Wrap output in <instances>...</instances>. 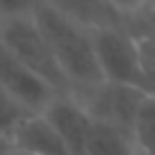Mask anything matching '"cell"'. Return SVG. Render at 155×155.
<instances>
[{"label": "cell", "mask_w": 155, "mask_h": 155, "mask_svg": "<svg viewBox=\"0 0 155 155\" xmlns=\"http://www.w3.org/2000/svg\"><path fill=\"white\" fill-rule=\"evenodd\" d=\"M30 114H37V112H30L23 103L12 98L9 94L0 91V135L2 137H7V139L12 141V135L16 132V128H18Z\"/></svg>", "instance_id": "obj_11"}, {"label": "cell", "mask_w": 155, "mask_h": 155, "mask_svg": "<svg viewBox=\"0 0 155 155\" xmlns=\"http://www.w3.org/2000/svg\"><path fill=\"white\" fill-rule=\"evenodd\" d=\"M0 44L25 68H30L39 80H44L50 89H55L59 96H68L66 80L59 73L55 57L50 53L48 44H46L41 30L34 23L32 14L0 23Z\"/></svg>", "instance_id": "obj_2"}, {"label": "cell", "mask_w": 155, "mask_h": 155, "mask_svg": "<svg viewBox=\"0 0 155 155\" xmlns=\"http://www.w3.org/2000/svg\"><path fill=\"white\" fill-rule=\"evenodd\" d=\"M32 18L44 34L59 73L66 80L68 96L103 82L94 57L91 32L87 28L48 9L44 2H37V7L32 9Z\"/></svg>", "instance_id": "obj_1"}, {"label": "cell", "mask_w": 155, "mask_h": 155, "mask_svg": "<svg viewBox=\"0 0 155 155\" xmlns=\"http://www.w3.org/2000/svg\"><path fill=\"white\" fill-rule=\"evenodd\" d=\"M0 91L23 103L30 112H44L59 96L30 68H25L2 44H0Z\"/></svg>", "instance_id": "obj_5"}, {"label": "cell", "mask_w": 155, "mask_h": 155, "mask_svg": "<svg viewBox=\"0 0 155 155\" xmlns=\"http://www.w3.org/2000/svg\"><path fill=\"white\" fill-rule=\"evenodd\" d=\"M12 146L30 155H71L55 130V126L44 116V112L30 114L12 135Z\"/></svg>", "instance_id": "obj_7"}, {"label": "cell", "mask_w": 155, "mask_h": 155, "mask_svg": "<svg viewBox=\"0 0 155 155\" xmlns=\"http://www.w3.org/2000/svg\"><path fill=\"white\" fill-rule=\"evenodd\" d=\"M2 155H30V153H23V150H18V148H14V146H12V148L7 150V153H2Z\"/></svg>", "instance_id": "obj_17"}, {"label": "cell", "mask_w": 155, "mask_h": 155, "mask_svg": "<svg viewBox=\"0 0 155 155\" xmlns=\"http://www.w3.org/2000/svg\"><path fill=\"white\" fill-rule=\"evenodd\" d=\"M144 7H155V0H144ZM141 7V9H144Z\"/></svg>", "instance_id": "obj_18"}, {"label": "cell", "mask_w": 155, "mask_h": 155, "mask_svg": "<svg viewBox=\"0 0 155 155\" xmlns=\"http://www.w3.org/2000/svg\"><path fill=\"white\" fill-rule=\"evenodd\" d=\"M128 32L135 37H155V7H144L126 23Z\"/></svg>", "instance_id": "obj_13"}, {"label": "cell", "mask_w": 155, "mask_h": 155, "mask_svg": "<svg viewBox=\"0 0 155 155\" xmlns=\"http://www.w3.org/2000/svg\"><path fill=\"white\" fill-rule=\"evenodd\" d=\"M105 2H107V5H110L119 16H123V18H126V23H128V18H132V16H135L141 7H144V0H105Z\"/></svg>", "instance_id": "obj_15"}, {"label": "cell", "mask_w": 155, "mask_h": 155, "mask_svg": "<svg viewBox=\"0 0 155 155\" xmlns=\"http://www.w3.org/2000/svg\"><path fill=\"white\" fill-rule=\"evenodd\" d=\"M39 0H0V23L18 16H30Z\"/></svg>", "instance_id": "obj_14"}, {"label": "cell", "mask_w": 155, "mask_h": 155, "mask_svg": "<svg viewBox=\"0 0 155 155\" xmlns=\"http://www.w3.org/2000/svg\"><path fill=\"white\" fill-rule=\"evenodd\" d=\"M144 155H155V150H150V153H144Z\"/></svg>", "instance_id": "obj_19"}, {"label": "cell", "mask_w": 155, "mask_h": 155, "mask_svg": "<svg viewBox=\"0 0 155 155\" xmlns=\"http://www.w3.org/2000/svg\"><path fill=\"white\" fill-rule=\"evenodd\" d=\"M39 2H44L48 9L75 21L87 30L126 28V18L116 14L105 0H39Z\"/></svg>", "instance_id": "obj_8"}, {"label": "cell", "mask_w": 155, "mask_h": 155, "mask_svg": "<svg viewBox=\"0 0 155 155\" xmlns=\"http://www.w3.org/2000/svg\"><path fill=\"white\" fill-rule=\"evenodd\" d=\"M9 148H12V141L7 139V137H2V135H0V155H2V153H7Z\"/></svg>", "instance_id": "obj_16"}, {"label": "cell", "mask_w": 155, "mask_h": 155, "mask_svg": "<svg viewBox=\"0 0 155 155\" xmlns=\"http://www.w3.org/2000/svg\"><path fill=\"white\" fill-rule=\"evenodd\" d=\"M89 32H91L94 57L103 82L135 87L144 91L139 46L135 34L128 32L126 28H96Z\"/></svg>", "instance_id": "obj_3"}, {"label": "cell", "mask_w": 155, "mask_h": 155, "mask_svg": "<svg viewBox=\"0 0 155 155\" xmlns=\"http://www.w3.org/2000/svg\"><path fill=\"white\" fill-rule=\"evenodd\" d=\"M132 141L139 155L155 150V96L146 94L137 110V119L132 126Z\"/></svg>", "instance_id": "obj_10"}, {"label": "cell", "mask_w": 155, "mask_h": 155, "mask_svg": "<svg viewBox=\"0 0 155 155\" xmlns=\"http://www.w3.org/2000/svg\"><path fill=\"white\" fill-rule=\"evenodd\" d=\"M44 116L55 126L71 155H87V135L91 119L71 96H57L44 110Z\"/></svg>", "instance_id": "obj_6"}, {"label": "cell", "mask_w": 155, "mask_h": 155, "mask_svg": "<svg viewBox=\"0 0 155 155\" xmlns=\"http://www.w3.org/2000/svg\"><path fill=\"white\" fill-rule=\"evenodd\" d=\"M146 94L135 87L98 82L89 89L71 94V98L87 112V116L96 123H105L110 128L126 132L132 137V126L137 119V110Z\"/></svg>", "instance_id": "obj_4"}, {"label": "cell", "mask_w": 155, "mask_h": 155, "mask_svg": "<svg viewBox=\"0 0 155 155\" xmlns=\"http://www.w3.org/2000/svg\"><path fill=\"white\" fill-rule=\"evenodd\" d=\"M144 91L155 96V37H137Z\"/></svg>", "instance_id": "obj_12"}, {"label": "cell", "mask_w": 155, "mask_h": 155, "mask_svg": "<svg viewBox=\"0 0 155 155\" xmlns=\"http://www.w3.org/2000/svg\"><path fill=\"white\" fill-rule=\"evenodd\" d=\"M87 155H139L130 135L91 121L87 135Z\"/></svg>", "instance_id": "obj_9"}]
</instances>
